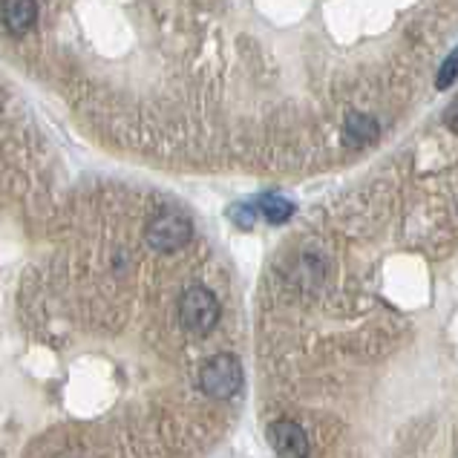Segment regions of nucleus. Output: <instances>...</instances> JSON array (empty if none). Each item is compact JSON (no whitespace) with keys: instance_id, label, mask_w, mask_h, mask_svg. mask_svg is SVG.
<instances>
[{"instance_id":"6e6552de","label":"nucleus","mask_w":458,"mask_h":458,"mask_svg":"<svg viewBox=\"0 0 458 458\" xmlns=\"http://www.w3.org/2000/svg\"><path fill=\"white\" fill-rule=\"evenodd\" d=\"M455 75H458V49H453L450 55H447V61H444L441 67H438V75H436V87H438V89H447V87H453Z\"/></svg>"},{"instance_id":"20e7f679","label":"nucleus","mask_w":458,"mask_h":458,"mask_svg":"<svg viewBox=\"0 0 458 458\" xmlns=\"http://www.w3.org/2000/svg\"><path fill=\"white\" fill-rule=\"evenodd\" d=\"M38 21H41L38 0H0V26L12 38L30 35L38 26Z\"/></svg>"},{"instance_id":"f257e3e1","label":"nucleus","mask_w":458,"mask_h":458,"mask_svg":"<svg viewBox=\"0 0 458 458\" xmlns=\"http://www.w3.org/2000/svg\"><path fill=\"white\" fill-rule=\"evenodd\" d=\"M179 320L191 335H208L219 323V300L205 285H191L179 300Z\"/></svg>"},{"instance_id":"39448f33","label":"nucleus","mask_w":458,"mask_h":458,"mask_svg":"<svg viewBox=\"0 0 458 458\" xmlns=\"http://www.w3.org/2000/svg\"><path fill=\"white\" fill-rule=\"evenodd\" d=\"M268 441L280 458H309V436L297 421L268 424Z\"/></svg>"},{"instance_id":"9d476101","label":"nucleus","mask_w":458,"mask_h":458,"mask_svg":"<svg viewBox=\"0 0 458 458\" xmlns=\"http://www.w3.org/2000/svg\"><path fill=\"white\" fill-rule=\"evenodd\" d=\"M444 124H447V127L453 130V133L458 136V96L450 101V107L444 110Z\"/></svg>"},{"instance_id":"1a4fd4ad","label":"nucleus","mask_w":458,"mask_h":458,"mask_svg":"<svg viewBox=\"0 0 458 458\" xmlns=\"http://www.w3.org/2000/svg\"><path fill=\"white\" fill-rule=\"evenodd\" d=\"M231 216H233V222H237L240 228H254V219H257L254 208H233Z\"/></svg>"},{"instance_id":"f03ea898","label":"nucleus","mask_w":458,"mask_h":458,"mask_svg":"<svg viewBox=\"0 0 458 458\" xmlns=\"http://www.w3.org/2000/svg\"><path fill=\"white\" fill-rule=\"evenodd\" d=\"M199 386H202L205 395H211V398H219V401L233 398L242 389V363H240V358L228 355V352H225V355H214L202 366Z\"/></svg>"},{"instance_id":"7ed1b4c3","label":"nucleus","mask_w":458,"mask_h":458,"mask_svg":"<svg viewBox=\"0 0 458 458\" xmlns=\"http://www.w3.org/2000/svg\"><path fill=\"white\" fill-rule=\"evenodd\" d=\"M193 237V225L188 216H182L176 211H165V214H156L148 225V242L156 248V251L170 254V251H179L185 248Z\"/></svg>"},{"instance_id":"0eeeda50","label":"nucleus","mask_w":458,"mask_h":458,"mask_svg":"<svg viewBox=\"0 0 458 458\" xmlns=\"http://www.w3.org/2000/svg\"><path fill=\"white\" fill-rule=\"evenodd\" d=\"M259 214H263L271 225H283V222H289L292 214H294V205L285 199V196H277V193H268L259 199Z\"/></svg>"},{"instance_id":"423d86ee","label":"nucleus","mask_w":458,"mask_h":458,"mask_svg":"<svg viewBox=\"0 0 458 458\" xmlns=\"http://www.w3.org/2000/svg\"><path fill=\"white\" fill-rule=\"evenodd\" d=\"M381 136V127L372 119V115L366 113H349L346 115V124H344V141L349 148H366L377 141Z\"/></svg>"}]
</instances>
